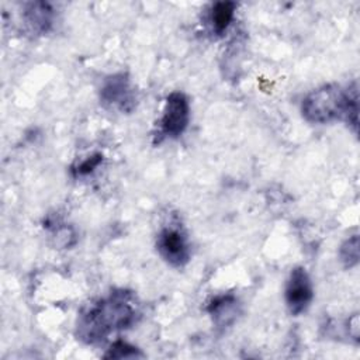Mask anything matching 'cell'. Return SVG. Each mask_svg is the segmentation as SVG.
Segmentation results:
<instances>
[{
	"label": "cell",
	"instance_id": "obj_2",
	"mask_svg": "<svg viewBox=\"0 0 360 360\" xmlns=\"http://www.w3.org/2000/svg\"><path fill=\"white\" fill-rule=\"evenodd\" d=\"M302 115L314 124H326L345 120L357 132L359 127V93L353 83L347 89L338 84H325L308 93L301 104Z\"/></svg>",
	"mask_w": 360,
	"mask_h": 360
},
{
	"label": "cell",
	"instance_id": "obj_12",
	"mask_svg": "<svg viewBox=\"0 0 360 360\" xmlns=\"http://www.w3.org/2000/svg\"><path fill=\"white\" fill-rule=\"evenodd\" d=\"M103 160V156L100 153H96L93 156H89L86 158L83 162H80L75 169L73 172L77 174V176H84V174H89L91 173Z\"/></svg>",
	"mask_w": 360,
	"mask_h": 360
},
{
	"label": "cell",
	"instance_id": "obj_5",
	"mask_svg": "<svg viewBox=\"0 0 360 360\" xmlns=\"http://www.w3.org/2000/svg\"><path fill=\"white\" fill-rule=\"evenodd\" d=\"M190 121L188 98L181 91H173L166 97L163 115L160 118V134L167 138L180 136Z\"/></svg>",
	"mask_w": 360,
	"mask_h": 360
},
{
	"label": "cell",
	"instance_id": "obj_8",
	"mask_svg": "<svg viewBox=\"0 0 360 360\" xmlns=\"http://www.w3.org/2000/svg\"><path fill=\"white\" fill-rule=\"evenodd\" d=\"M207 312L218 328H226L235 322L239 314V304L235 295L222 294L212 298L207 307Z\"/></svg>",
	"mask_w": 360,
	"mask_h": 360
},
{
	"label": "cell",
	"instance_id": "obj_13",
	"mask_svg": "<svg viewBox=\"0 0 360 360\" xmlns=\"http://www.w3.org/2000/svg\"><path fill=\"white\" fill-rule=\"evenodd\" d=\"M347 333L349 336H352L356 342H359V336H360V321H359V314H353L347 322Z\"/></svg>",
	"mask_w": 360,
	"mask_h": 360
},
{
	"label": "cell",
	"instance_id": "obj_11",
	"mask_svg": "<svg viewBox=\"0 0 360 360\" xmlns=\"http://www.w3.org/2000/svg\"><path fill=\"white\" fill-rule=\"evenodd\" d=\"M103 357L104 359H136V357H143V353L138 347L129 345L128 342L117 340L110 346V349L104 353Z\"/></svg>",
	"mask_w": 360,
	"mask_h": 360
},
{
	"label": "cell",
	"instance_id": "obj_4",
	"mask_svg": "<svg viewBox=\"0 0 360 360\" xmlns=\"http://www.w3.org/2000/svg\"><path fill=\"white\" fill-rule=\"evenodd\" d=\"M100 100L104 105L127 114L132 112L136 107V93L125 73L111 75L103 82Z\"/></svg>",
	"mask_w": 360,
	"mask_h": 360
},
{
	"label": "cell",
	"instance_id": "obj_9",
	"mask_svg": "<svg viewBox=\"0 0 360 360\" xmlns=\"http://www.w3.org/2000/svg\"><path fill=\"white\" fill-rule=\"evenodd\" d=\"M236 4L233 1H218L212 4L210 11L211 30L217 35H222L233 20Z\"/></svg>",
	"mask_w": 360,
	"mask_h": 360
},
{
	"label": "cell",
	"instance_id": "obj_10",
	"mask_svg": "<svg viewBox=\"0 0 360 360\" xmlns=\"http://www.w3.org/2000/svg\"><path fill=\"white\" fill-rule=\"evenodd\" d=\"M339 257L346 269H352L359 263V236L353 235L347 238L339 250Z\"/></svg>",
	"mask_w": 360,
	"mask_h": 360
},
{
	"label": "cell",
	"instance_id": "obj_1",
	"mask_svg": "<svg viewBox=\"0 0 360 360\" xmlns=\"http://www.w3.org/2000/svg\"><path fill=\"white\" fill-rule=\"evenodd\" d=\"M141 316V304L134 291L115 288L86 305L76 322V336L86 345L104 342L111 333L131 328Z\"/></svg>",
	"mask_w": 360,
	"mask_h": 360
},
{
	"label": "cell",
	"instance_id": "obj_6",
	"mask_svg": "<svg viewBox=\"0 0 360 360\" xmlns=\"http://www.w3.org/2000/svg\"><path fill=\"white\" fill-rule=\"evenodd\" d=\"M314 298V288L307 270L301 266L294 267L287 278L284 288V300L292 315L307 311Z\"/></svg>",
	"mask_w": 360,
	"mask_h": 360
},
{
	"label": "cell",
	"instance_id": "obj_3",
	"mask_svg": "<svg viewBox=\"0 0 360 360\" xmlns=\"http://www.w3.org/2000/svg\"><path fill=\"white\" fill-rule=\"evenodd\" d=\"M156 249L167 264L173 267L187 264L190 260V245L181 224H165L158 233Z\"/></svg>",
	"mask_w": 360,
	"mask_h": 360
},
{
	"label": "cell",
	"instance_id": "obj_7",
	"mask_svg": "<svg viewBox=\"0 0 360 360\" xmlns=\"http://www.w3.org/2000/svg\"><path fill=\"white\" fill-rule=\"evenodd\" d=\"M55 11L49 3L30 1L22 7V24L27 34L32 37L46 34L53 24Z\"/></svg>",
	"mask_w": 360,
	"mask_h": 360
}]
</instances>
